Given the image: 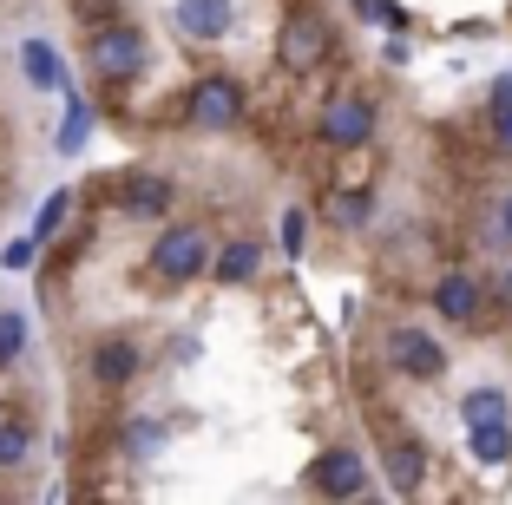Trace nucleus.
Returning <instances> with one entry per match:
<instances>
[{
	"mask_svg": "<svg viewBox=\"0 0 512 505\" xmlns=\"http://www.w3.org/2000/svg\"><path fill=\"white\" fill-rule=\"evenodd\" d=\"M348 7H355V14H362V0H348Z\"/></svg>",
	"mask_w": 512,
	"mask_h": 505,
	"instance_id": "obj_27",
	"label": "nucleus"
},
{
	"mask_svg": "<svg viewBox=\"0 0 512 505\" xmlns=\"http://www.w3.org/2000/svg\"><path fill=\"white\" fill-rule=\"evenodd\" d=\"M512 401H506V387H467L460 394V427H486V420H506Z\"/></svg>",
	"mask_w": 512,
	"mask_h": 505,
	"instance_id": "obj_18",
	"label": "nucleus"
},
{
	"mask_svg": "<svg viewBox=\"0 0 512 505\" xmlns=\"http://www.w3.org/2000/svg\"><path fill=\"white\" fill-rule=\"evenodd\" d=\"M329 53H335V27L316 14V7H296V14L276 27V66H283V73H296V79L316 73Z\"/></svg>",
	"mask_w": 512,
	"mask_h": 505,
	"instance_id": "obj_3",
	"label": "nucleus"
},
{
	"mask_svg": "<svg viewBox=\"0 0 512 505\" xmlns=\"http://www.w3.org/2000/svg\"><path fill=\"white\" fill-rule=\"evenodd\" d=\"M434 315L447 328H486L493 322V289H486L473 269H447L434 283Z\"/></svg>",
	"mask_w": 512,
	"mask_h": 505,
	"instance_id": "obj_6",
	"label": "nucleus"
},
{
	"mask_svg": "<svg viewBox=\"0 0 512 505\" xmlns=\"http://www.w3.org/2000/svg\"><path fill=\"white\" fill-rule=\"evenodd\" d=\"M33 250H40V237H14L0 250V269H33Z\"/></svg>",
	"mask_w": 512,
	"mask_h": 505,
	"instance_id": "obj_25",
	"label": "nucleus"
},
{
	"mask_svg": "<svg viewBox=\"0 0 512 505\" xmlns=\"http://www.w3.org/2000/svg\"><path fill=\"white\" fill-rule=\"evenodd\" d=\"M381 361H388L401 381H440V374H447V348H440L427 328H414V322H394V328H388Z\"/></svg>",
	"mask_w": 512,
	"mask_h": 505,
	"instance_id": "obj_4",
	"label": "nucleus"
},
{
	"mask_svg": "<svg viewBox=\"0 0 512 505\" xmlns=\"http://www.w3.org/2000/svg\"><path fill=\"white\" fill-rule=\"evenodd\" d=\"M20 73H27V86H40V92H66V66H60V53H53V40L20 46Z\"/></svg>",
	"mask_w": 512,
	"mask_h": 505,
	"instance_id": "obj_15",
	"label": "nucleus"
},
{
	"mask_svg": "<svg viewBox=\"0 0 512 505\" xmlns=\"http://www.w3.org/2000/svg\"><path fill=\"white\" fill-rule=\"evenodd\" d=\"M368 486H375V473H368V460L355 446H329L309 466V492H322V499H362Z\"/></svg>",
	"mask_w": 512,
	"mask_h": 505,
	"instance_id": "obj_8",
	"label": "nucleus"
},
{
	"mask_svg": "<svg viewBox=\"0 0 512 505\" xmlns=\"http://www.w3.org/2000/svg\"><path fill=\"white\" fill-rule=\"evenodd\" d=\"M486 132H493L499 151H512V73H499L493 92H486Z\"/></svg>",
	"mask_w": 512,
	"mask_h": 505,
	"instance_id": "obj_19",
	"label": "nucleus"
},
{
	"mask_svg": "<svg viewBox=\"0 0 512 505\" xmlns=\"http://www.w3.org/2000/svg\"><path fill=\"white\" fill-rule=\"evenodd\" d=\"M27 309H0V368H14L20 355H27Z\"/></svg>",
	"mask_w": 512,
	"mask_h": 505,
	"instance_id": "obj_20",
	"label": "nucleus"
},
{
	"mask_svg": "<svg viewBox=\"0 0 512 505\" xmlns=\"http://www.w3.org/2000/svg\"><path fill=\"white\" fill-rule=\"evenodd\" d=\"M467 453L480 466H506L512 460V414L506 420H486V427H467Z\"/></svg>",
	"mask_w": 512,
	"mask_h": 505,
	"instance_id": "obj_17",
	"label": "nucleus"
},
{
	"mask_svg": "<svg viewBox=\"0 0 512 505\" xmlns=\"http://www.w3.org/2000/svg\"><path fill=\"white\" fill-rule=\"evenodd\" d=\"M243 112H250V99H243V86L230 73H204L191 86V99H184V119L197 132H230V125H243Z\"/></svg>",
	"mask_w": 512,
	"mask_h": 505,
	"instance_id": "obj_5",
	"label": "nucleus"
},
{
	"mask_svg": "<svg viewBox=\"0 0 512 505\" xmlns=\"http://www.w3.org/2000/svg\"><path fill=\"white\" fill-rule=\"evenodd\" d=\"M165 440H171V420L165 414H132V420H125V433H119V453L132 466H151L158 453H165Z\"/></svg>",
	"mask_w": 512,
	"mask_h": 505,
	"instance_id": "obj_13",
	"label": "nucleus"
},
{
	"mask_svg": "<svg viewBox=\"0 0 512 505\" xmlns=\"http://www.w3.org/2000/svg\"><path fill=\"white\" fill-rule=\"evenodd\" d=\"M86 138H92V105L79 99L73 79H66V119H60V132H53V151L73 158V151H86Z\"/></svg>",
	"mask_w": 512,
	"mask_h": 505,
	"instance_id": "obj_16",
	"label": "nucleus"
},
{
	"mask_svg": "<svg viewBox=\"0 0 512 505\" xmlns=\"http://www.w3.org/2000/svg\"><path fill=\"white\" fill-rule=\"evenodd\" d=\"M427 466H434V453H427L414 433H394V440L381 446V479H388V492H401V499H414V492L427 486Z\"/></svg>",
	"mask_w": 512,
	"mask_h": 505,
	"instance_id": "obj_10",
	"label": "nucleus"
},
{
	"mask_svg": "<svg viewBox=\"0 0 512 505\" xmlns=\"http://www.w3.org/2000/svg\"><path fill=\"white\" fill-rule=\"evenodd\" d=\"M86 66L106 79V86H132V79L145 73V33H138L132 20H106V27H92Z\"/></svg>",
	"mask_w": 512,
	"mask_h": 505,
	"instance_id": "obj_2",
	"label": "nucleus"
},
{
	"mask_svg": "<svg viewBox=\"0 0 512 505\" xmlns=\"http://www.w3.org/2000/svg\"><path fill=\"white\" fill-rule=\"evenodd\" d=\"M171 204H178V184L165 178V171H125L119 178V210L138 223H158L171 217Z\"/></svg>",
	"mask_w": 512,
	"mask_h": 505,
	"instance_id": "obj_9",
	"label": "nucleus"
},
{
	"mask_svg": "<svg viewBox=\"0 0 512 505\" xmlns=\"http://www.w3.org/2000/svg\"><path fill=\"white\" fill-rule=\"evenodd\" d=\"M499 223H506V237H512V197H506V210H499Z\"/></svg>",
	"mask_w": 512,
	"mask_h": 505,
	"instance_id": "obj_26",
	"label": "nucleus"
},
{
	"mask_svg": "<svg viewBox=\"0 0 512 505\" xmlns=\"http://www.w3.org/2000/svg\"><path fill=\"white\" fill-rule=\"evenodd\" d=\"M66 210H73V191H53V197H46V204H40V217H33V237H60V223H66Z\"/></svg>",
	"mask_w": 512,
	"mask_h": 505,
	"instance_id": "obj_23",
	"label": "nucleus"
},
{
	"mask_svg": "<svg viewBox=\"0 0 512 505\" xmlns=\"http://www.w3.org/2000/svg\"><path fill=\"white\" fill-rule=\"evenodd\" d=\"M33 460V427L27 420H0V466L14 473V466Z\"/></svg>",
	"mask_w": 512,
	"mask_h": 505,
	"instance_id": "obj_21",
	"label": "nucleus"
},
{
	"mask_svg": "<svg viewBox=\"0 0 512 505\" xmlns=\"http://www.w3.org/2000/svg\"><path fill=\"white\" fill-rule=\"evenodd\" d=\"M329 217L342 223V230H368V217H375V197H368V191H342V197L329 204Z\"/></svg>",
	"mask_w": 512,
	"mask_h": 505,
	"instance_id": "obj_22",
	"label": "nucleus"
},
{
	"mask_svg": "<svg viewBox=\"0 0 512 505\" xmlns=\"http://www.w3.org/2000/svg\"><path fill=\"white\" fill-rule=\"evenodd\" d=\"M92 381L99 387H132L138 381V342H125V335L92 342Z\"/></svg>",
	"mask_w": 512,
	"mask_h": 505,
	"instance_id": "obj_12",
	"label": "nucleus"
},
{
	"mask_svg": "<svg viewBox=\"0 0 512 505\" xmlns=\"http://www.w3.org/2000/svg\"><path fill=\"white\" fill-rule=\"evenodd\" d=\"M375 99L368 92H335L329 105H322V145L329 151H362L368 138H375Z\"/></svg>",
	"mask_w": 512,
	"mask_h": 505,
	"instance_id": "obj_7",
	"label": "nucleus"
},
{
	"mask_svg": "<svg viewBox=\"0 0 512 505\" xmlns=\"http://www.w3.org/2000/svg\"><path fill=\"white\" fill-rule=\"evenodd\" d=\"M256 269H263V243L237 237V243H224V250L211 256V283H224V289H243V283H256Z\"/></svg>",
	"mask_w": 512,
	"mask_h": 505,
	"instance_id": "obj_14",
	"label": "nucleus"
},
{
	"mask_svg": "<svg viewBox=\"0 0 512 505\" xmlns=\"http://www.w3.org/2000/svg\"><path fill=\"white\" fill-rule=\"evenodd\" d=\"M211 256H217V243H211L204 223H171L165 237L151 243V276L165 289H184L197 276H211Z\"/></svg>",
	"mask_w": 512,
	"mask_h": 505,
	"instance_id": "obj_1",
	"label": "nucleus"
},
{
	"mask_svg": "<svg viewBox=\"0 0 512 505\" xmlns=\"http://www.w3.org/2000/svg\"><path fill=\"white\" fill-rule=\"evenodd\" d=\"M302 243H309V217H302V210H283V256H302Z\"/></svg>",
	"mask_w": 512,
	"mask_h": 505,
	"instance_id": "obj_24",
	"label": "nucleus"
},
{
	"mask_svg": "<svg viewBox=\"0 0 512 505\" xmlns=\"http://www.w3.org/2000/svg\"><path fill=\"white\" fill-rule=\"evenodd\" d=\"M230 20H237L230 0H178V7H171V27H178L184 40H224Z\"/></svg>",
	"mask_w": 512,
	"mask_h": 505,
	"instance_id": "obj_11",
	"label": "nucleus"
}]
</instances>
